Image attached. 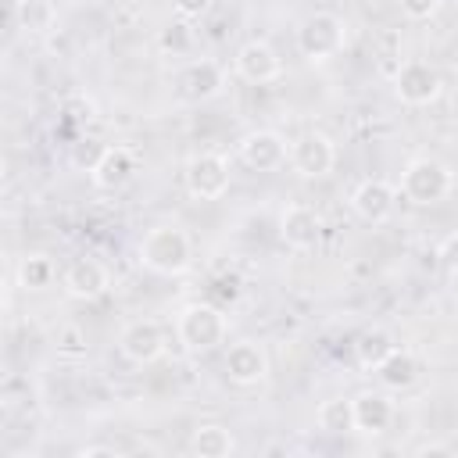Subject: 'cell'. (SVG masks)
Wrapping results in <instances>:
<instances>
[{"mask_svg": "<svg viewBox=\"0 0 458 458\" xmlns=\"http://www.w3.org/2000/svg\"><path fill=\"white\" fill-rule=\"evenodd\" d=\"M140 261L157 276H182L193 261V243L179 225H154L140 240Z\"/></svg>", "mask_w": 458, "mask_h": 458, "instance_id": "obj_1", "label": "cell"}, {"mask_svg": "<svg viewBox=\"0 0 458 458\" xmlns=\"http://www.w3.org/2000/svg\"><path fill=\"white\" fill-rule=\"evenodd\" d=\"M179 344L193 354H208L215 347L225 344L229 336V322H225V311L218 304H208V301H197V304H186L182 315H179Z\"/></svg>", "mask_w": 458, "mask_h": 458, "instance_id": "obj_2", "label": "cell"}, {"mask_svg": "<svg viewBox=\"0 0 458 458\" xmlns=\"http://www.w3.org/2000/svg\"><path fill=\"white\" fill-rule=\"evenodd\" d=\"M347 47V25L340 14L333 11H315L301 21L297 29V50L301 57H308L311 64H322V61H333L336 54H344Z\"/></svg>", "mask_w": 458, "mask_h": 458, "instance_id": "obj_3", "label": "cell"}, {"mask_svg": "<svg viewBox=\"0 0 458 458\" xmlns=\"http://www.w3.org/2000/svg\"><path fill=\"white\" fill-rule=\"evenodd\" d=\"M454 186V175L444 161L437 157H415L408 161V168L401 172V197L415 208H433L440 204Z\"/></svg>", "mask_w": 458, "mask_h": 458, "instance_id": "obj_4", "label": "cell"}, {"mask_svg": "<svg viewBox=\"0 0 458 458\" xmlns=\"http://www.w3.org/2000/svg\"><path fill=\"white\" fill-rule=\"evenodd\" d=\"M394 93L408 107H426L440 97V72L426 61H404L394 75Z\"/></svg>", "mask_w": 458, "mask_h": 458, "instance_id": "obj_5", "label": "cell"}, {"mask_svg": "<svg viewBox=\"0 0 458 458\" xmlns=\"http://www.w3.org/2000/svg\"><path fill=\"white\" fill-rule=\"evenodd\" d=\"M229 190V161L222 154H197L186 165V193L193 200H218Z\"/></svg>", "mask_w": 458, "mask_h": 458, "instance_id": "obj_6", "label": "cell"}, {"mask_svg": "<svg viewBox=\"0 0 458 458\" xmlns=\"http://www.w3.org/2000/svg\"><path fill=\"white\" fill-rule=\"evenodd\" d=\"M290 165L304 179H322L336 165V147H333V140L326 132H304L290 147Z\"/></svg>", "mask_w": 458, "mask_h": 458, "instance_id": "obj_7", "label": "cell"}, {"mask_svg": "<svg viewBox=\"0 0 458 458\" xmlns=\"http://www.w3.org/2000/svg\"><path fill=\"white\" fill-rule=\"evenodd\" d=\"M233 68H236V75H240L243 82H254V86L276 82V79L283 75V61H279V54H276V47L265 43V39H247V43L236 50V57H233Z\"/></svg>", "mask_w": 458, "mask_h": 458, "instance_id": "obj_8", "label": "cell"}, {"mask_svg": "<svg viewBox=\"0 0 458 458\" xmlns=\"http://www.w3.org/2000/svg\"><path fill=\"white\" fill-rule=\"evenodd\" d=\"M118 351L132 365H154L165 354V333H161V326L154 318H136V322H129L122 329Z\"/></svg>", "mask_w": 458, "mask_h": 458, "instance_id": "obj_9", "label": "cell"}, {"mask_svg": "<svg viewBox=\"0 0 458 458\" xmlns=\"http://www.w3.org/2000/svg\"><path fill=\"white\" fill-rule=\"evenodd\" d=\"M222 369H225V379H229V383H236V386H254V383H261V379L268 376V354H265V347L254 344V340H236V344H229Z\"/></svg>", "mask_w": 458, "mask_h": 458, "instance_id": "obj_10", "label": "cell"}, {"mask_svg": "<svg viewBox=\"0 0 458 458\" xmlns=\"http://www.w3.org/2000/svg\"><path fill=\"white\" fill-rule=\"evenodd\" d=\"M240 161L250 172H276L286 161V140L276 129H254L240 140Z\"/></svg>", "mask_w": 458, "mask_h": 458, "instance_id": "obj_11", "label": "cell"}, {"mask_svg": "<svg viewBox=\"0 0 458 458\" xmlns=\"http://www.w3.org/2000/svg\"><path fill=\"white\" fill-rule=\"evenodd\" d=\"M351 208L358 218L372 222V225H383L394 218V208H397V190L386 182V179H365L354 186L351 193Z\"/></svg>", "mask_w": 458, "mask_h": 458, "instance_id": "obj_12", "label": "cell"}, {"mask_svg": "<svg viewBox=\"0 0 458 458\" xmlns=\"http://www.w3.org/2000/svg\"><path fill=\"white\" fill-rule=\"evenodd\" d=\"M279 236L293 250H315L322 240V218L308 204H290L279 215Z\"/></svg>", "mask_w": 458, "mask_h": 458, "instance_id": "obj_13", "label": "cell"}, {"mask_svg": "<svg viewBox=\"0 0 458 458\" xmlns=\"http://www.w3.org/2000/svg\"><path fill=\"white\" fill-rule=\"evenodd\" d=\"M61 283H64V293L68 297H75V301H97L111 286V276H107V268L97 258H75L64 268Z\"/></svg>", "mask_w": 458, "mask_h": 458, "instance_id": "obj_14", "label": "cell"}, {"mask_svg": "<svg viewBox=\"0 0 458 458\" xmlns=\"http://www.w3.org/2000/svg\"><path fill=\"white\" fill-rule=\"evenodd\" d=\"M351 401H354V429H358V433L379 437V433L390 429V422H394V401H390L386 394L365 390V394H358V397H351Z\"/></svg>", "mask_w": 458, "mask_h": 458, "instance_id": "obj_15", "label": "cell"}, {"mask_svg": "<svg viewBox=\"0 0 458 458\" xmlns=\"http://www.w3.org/2000/svg\"><path fill=\"white\" fill-rule=\"evenodd\" d=\"M89 175H93V186H97V190L114 193V190H122V186L136 175V157H132L129 147H107L104 157L97 161V168H93Z\"/></svg>", "mask_w": 458, "mask_h": 458, "instance_id": "obj_16", "label": "cell"}, {"mask_svg": "<svg viewBox=\"0 0 458 458\" xmlns=\"http://www.w3.org/2000/svg\"><path fill=\"white\" fill-rule=\"evenodd\" d=\"M222 86H225V72L218 61L200 57V61L186 64V72H182V89L190 100H211L222 93Z\"/></svg>", "mask_w": 458, "mask_h": 458, "instance_id": "obj_17", "label": "cell"}, {"mask_svg": "<svg viewBox=\"0 0 458 458\" xmlns=\"http://www.w3.org/2000/svg\"><path fill=\"white\" fill-rule=\"evenodd\" d=\"M376 379L386 386V390H411L415 379H419V358L404 347H394L379 365H376Z\"/></svg>", "mask_w": 458, "mask_h": 458, "instance_id": "obj_18", "label": "cell"}, {"mask_svg": "<svg viewBox=\"0 0 458 458\" xmlns=\"http://www.w3.org/2000/svg\"><path fill=\"white\" fill-rule=\"evenodd\" d=\"M233 447H236L233 433H229L225 426H218V422H204V426H197L193 437H190V451H193L197 458H229Z\"/></svg>", "mask_w": 458, "mask_h": 458, "instance_id": "obj_19", "label": "cell"}, {"mask_svg": "<svg viewBox=\"0 0 458 458\" xmlns=\"http://www.w3.org/2000/svg\"><path fill=\"white\" fill-rule=\"evenodd\" d=\"M14 18L25 32L32 36H47L57 25V7L50 0H18L14 4Z\"/></svg>", "mask_w": 458, "mask_h": 458, "instance_id": "obj_20", "label": "cell"}, {"mask_svg": "<svg viewBox=\"0 0 458 458\" xmlns=\"http://www.w3.org/2000/svg\"><path fill=\"white\" fill-rule=\"evenodd\" d=\"M394 347H397V344H394V336H390L386 329H365V333L354 340V358H358L361 369H372V372H376V365H379Z\"/></svg>", "mask_w": 458, "mask_h": 458, "instance_id": "obj_21", "label": "cell"}, {"mask_svg": "<svg viewBox=\"0 0 458 458\" xmlns=\"http://www.w3.org/2000/svg\"><path fill=\"white\" fill-rule=\"evenodd\" d=\"M318 429L326 433H354V401L351 397H329L315 411Z\"/></svg>", "mask_w": 458, "mask_h": 458, "instance_id": "obj_22", "label": "cell"}, {"mask_svg": "<svg viewBox=\"0 0 458 458\" xmlns=\"http://www.w3.org/2000/svg\"><path fill=\"white\" fill-rule=\"evenodd\" d=\"M50 279H54V265H50V258H43V254H29V258L18 265V283H21L25 290H47Z\"/></svg>", "mask_w": 458, "mask_h": 458, "instance_id": "obj_23", "label": "cell"}, {"mask_svg": "<svg viewBox=\"0 0 458 458\" xmlns=\"http://www.w3.org/2000/svg\"><path fill=\"white\" fill-rule=\"evenodd\" d=\"M86 329L82 326H75V322H64L61 329H57V354L61 358H82L86 354Z\"/></svg>", "mask_w": 458, "mask_h": 458, "instance_id": "obj_24", "label": "cell"}, {"mask_svg": "<svg viewBox=\"0 0 458 458\" xmlns=\"http://www.w3.org/2000/svg\"><path fill=\"white\" fill-rule=\"evenodd\" d=\"M104 143L100 140H93V136H82V140H75L72 143V165L75 168H86V172H93L97 168V161L104 157Z\"/></svg>", "mask_w": 458, "mask_h": 458, "instance_id": "obj_25", "label": "cell"}, {"mask_svg": "<svg viewBox=\"0 0 458 458\" xmlns=\"http://www.w3.org/2000/svg\"><path fill=\"white\" fill-rule=\"evenodd\" d=\"M157 43H161V50L186 54V50H190V43H193V32H190V25H186V21H168V25L161 29Z\"/></svg>", "mask_w": 458, "mask_h": 458, "instance_id": "obj_26", "label": "cell"}, {"mask_svg": "<svg viewBox=\"0 0 458 458\" xmlns=\"http://www.w3.org/2000/svg\"><path fill=\"white\" fill-rule=\"evenodd\" d=\"M240 293H243V279L236 272H222V276L211 279V297H218L222 304L240 301Z\"/></svg>", "mask_w": 458, "mask_h": 458, "instance_id": "obj_27", "label": "cell"}, {"mask_svg": "<svg viewBox=\"0 0 458 458\" xmlns=\"http://www.w3.org/2000/svg\"><path fill=\"white\" fill-rule=\"evenodd\" d=\"M397 4H401L404 18H411V21H429L440 11V0H397Z\"/></svg>", "mask_w": 458, "mask_h": 458, "instance_id": "obj_28", "label": "cell"}, {"mask_svg": "<svg viewBox=\"0 0 458 458\" xmlns=\"http://www.w3.org/2000/svg\"><path fill=\"white\" fill-rule=\"evenodd\" d=\"M440 261H444L447 276H454V279H458V233H451V236L440 243Z\"/></svg>", "mask_w": 458, "mask_h": 458, "instance_id": "obj_29", "label": "cell"}, {"mask_svg": "<svg viewBox=\"0 0 458 458\" xmlns=\"http://www.w3.org/2000/svg\"><path fill=\"white\" fill-rule=\"evenodd\" d=\"M172 7H175L179 18H204L211 0H172Z\"/></svg>", "mask_w": 458, "mask_h": 458, "instance_id": "obj_30", "label": "cell"}, {"mask_svg": "<svg viewBox=\"0 0 458 458\" xmlns=\"http://www.w3.org/2000/svg\"><path fill=\"white\" fill-rule=\"evenodd\" d=\"M79 458H118V451L107 444H93V447H79Z\"/></svg>", "mask_w": 458, "mask_h": 458, "instance_id": "obj_31", "label": "cell"}, {"mask_svg": "<svg viewBox=\"0 0 458 458\" xmlns=\"http://www.w3.org/2000/svg\"><path fill=\"white\" fill-rule=\"evenodd\" d=\"M415 454H451V447H444V444H422Z\"/></svg>", "mask_w": 458, "mask_h": 458, "instance_id": "obj_32", "label": "cell"}, {"mask_svg": "<svg viewBox=\"0 0 458 458\" xmlns=\"http://www.w3.org/2000/svg\"><path fill=\"white\" fill-rule=\"evenodd\" d=\"M11 4H18V0H11Z\"/></svg>", "mask_w": 458, "mask_h": 458, "instance_id": "obj_33", "label": "cell"}]
</instances>
